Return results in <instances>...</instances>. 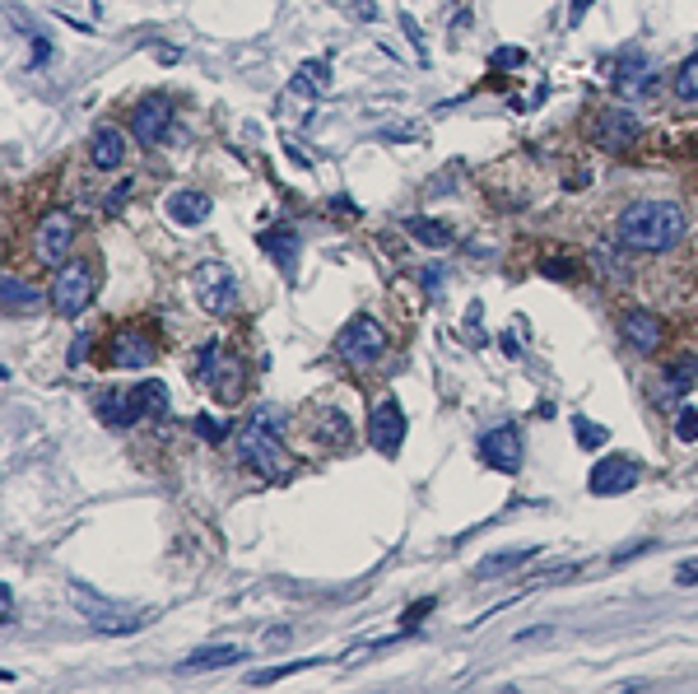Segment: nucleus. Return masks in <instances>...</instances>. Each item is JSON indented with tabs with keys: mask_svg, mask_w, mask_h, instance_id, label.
<instances>
[{
	"mask_svg": "<svg viewBox=\"0 0 698 694\" xmlns=\"http://www.w3.org/2000/svg\"><path fill=\"white\" fill-rule=\"evenodd\" d=\"M685 229L689 219L675 201H638L619 215V243L633 252H671Z\"/></svg>",
	"mask_w": 698,
	"mask_h": 694,
	"instance_id": "f257e3e1",
	"label": "nucleus"
},
{
	"mask_svg": "<svg viewBox=\"0 0 698 694\" xmlns=\"http://www.w3.org/2000/svg\"><path fill=\"white\" fill-rule=\"evenodd\" d=\"M238 466H247V471H256V476H266V480H280L294 471V457L280 443V415L270 406L256 410L252 424L238 434Z\"/></svg>",
	"mask_w": 698,
	"mask_h": 694,
	"instance_id": "f03ea898",
	"label": "nucleus"
},
{
	"mask_svg": "<svg viewBox=\"0 0 698 694\" xmlns=\"http://www.w3.org/2000/svg\"><path fill=\"white\" fill-rule=\"evenodd\" d=\"M94 289H98V275L89 261H66L61 271H56L52 289H47V299L61 317H80L89 303H94Z\"/></svg>",
	"mask_w": 698,
	"mask_h": 694,
	"instance_id": "7ed1b4c3",
	"label": "nucleus"
},
{
	"mask_svg": "<svg viewBox=\"0 0 698 694\" xmlns=\"http://www.w3.org/2000/svg\"><path fill=\"white\" fill-rule=\"evenodd\" d=\"M191 294L201 303L205 313H233L238 308V275L224 266V261H201L196 271H191Z\"/></svg>",
	"mask_w": 698,
	"mask_h": 694,
	"instance_id": "20e7f679",
	"label": "nucleus"
},
{
	"mask_svg": "<svg viewBox=\"0 0 698 694\" xmlns=\"http://www.w3.org/2000/svg\"><path fill=\"white\" fill-rule=\"evenodd\" d=\"M201 378L224 406L242 401V354H233L224 341L201 345Z\"/></svg>",
	"mask_w": 698,
	"mask_h": 694,
	"instance_id": "39448f33",
	"label": "nucleus"
},
{
	"mask_svg": "<svg viewBox=\"0 0 698 694\" xmlns=\"http://www.w3.org/2000/svg\"><path fill=\"white\" fill-rule=\"evenodd\" d=\"M387 354V327L377 322V317L359 313L354 322H345V331L336 336V359H345V364H377Z\"/></svg>",
	"mask_w": 698,
	"mask_h": 694,
	"instance_id": "423d86ee",
	"label": "nucleus"
},
{
	"mask_svg": "<svg viewBox=\"0 0 698 694\" xmlns=\"http://www.w3.org/2000/svg\"><path fill=\"white\" fill-rule=\"evenodd\" d=\"M480 457L484 466H494V471H503V476H517L522 471V429L517 424H498V429H489V434L480 438Z\"/></svg>",
	"mask_w": 698,
	"mask_h": 694,
	"instance_id": "0eeeda50",
	"label": "nucleus"
},
{
	"mask_svg": "<svg viewBox=\"0 0 698 694\" xmlns=\"http://www.w3.org/2000/svg\"><path fill=\"white\" fill-rule=\"evenodd\" d=\"M638 136H643V122H638L629 108H605L601 117L591 122V140H596L601 150H610V154H624Z\"/></svg>",
	"mask_w": 698,
	"mask_h": 694,
	"instance_id": "6e6552de",
	"label": "nucleus"
},
{
	"mask_svg": "<svg viewBox=\"0 0 698 694\" xmlns=\"http://www.w3.org/2000/svg\"><path fill=\"white\" fill-rule=\"evenodd\" d=\"M368 443H373L382 457H396L405 443V410L401 401H377L373 406V420H368Z\"/></svg>",
	"mask_w": 698,
	"mask_h": 694,
	"instance_id": "1a4fd4ad",
	"label": "nucleus"
},
{
	"mask_svg": "<svg viewBox=\"0 0 698 694\" xmlns=\"http://www.w3.org/2000/svg\"><path fill=\"white\" fill-rule=\"evenodd\" d=\"M70 243H75V219H70L66 210H52V215L38 224V233H33V252H38V261H47V266H56V261L66 257Z\"/></svg>",
	"mask_w": 698,
	"mask_h": 694,
	"instance_id": "9d476101",
	"label": "nucleus"
},
{
	"mask_svg": "<svg viewBox=\"0 0 698 694\" xmlns=\"http://www.w3.org/2000/svg\"><path fill=\"white\" fill-rule=\"evenodd\" d=\"M70 601L80 606V615H89V625H94V629H108V634H126V629H140V625H145V620H135V615H126V611H121V606H112V601H103V597H98V592H94V597H89L84 587H70Z\"/></svg>",
	"mask_w": 698,
	"mask_h": 694,
	"instance_id": "9b49d317",
	"label": "nucleus"
},
{
	"mask_svg": "<svg viewBox=\"0 0 698 694\" xmlns=\"http://www.w3.org/2000/svg\"><path fill=\"white\" fill-rule=\"evenodd\" d=\"M638 476H643V466L633 462V457H605V462L591 466V494H601V499L629 494L638 485Z\"/></svg>",
	"mask_w": 698,
	"mask_h": 694,
	"instance_id": "f8f14e48",
	"label": "nucleus"
},
{
	"mask_svg": "<svg viewBox=\"0 0 698 694\" xmlns=\"http://www.w3.org/2000/svg\"><path fill=\"white\" fill-rule=\"evenodd\" d=\"M108 364L112 368H145L154 364V341L140 327H121L108 341Z\"/></svg>",
	"mask_w": 698,
	"mask_h": 694,
	"instance_id": "ddd939ff",
	"label": "nucleus"
},
{
	"mask_svg": "<svg viewBox=\"0 0 698 694\" xmlns=\"http://www.w3.org/2000/svg\"><path fill=\"white\" fill-rule=\"evenodd\" d=\"M145 396H140V387H131V392H103L98 396V420L112 424V429H131L135 420H145Z\"/></svg>",
	"mask_w": 698,
	"mask_h": 694,
	"instance_id": "4468645a",
	"label": "nucleus"
},
{
	"mask_svg": "<svg viewBox=\"0 0 698 694\" xmlns=\"http://www.w3.org/2000/svg\"><path fill=\"white\" fill-rule=\"evenodd\" d=\"M168 126H173V103H168V98H145V103L131 112V131L140 145H159V140L168 136Z\"/></svg>",
	"mask_w": 698,
	"mask_h": 694,
	"instance_id": "2eb2a0df",
	"label": "nucleus"
},
{
	"mask_svg": "<svg viewBox=\"0 0 698 694\" xmlns=\"http://www.w3.org/2000/svg\"><path fill=\"white\" fill-rule=\"evenodd\" d=\"M657 89V61H643V56H629L619 61L615 70V94L619 98H643Z\"/></svg>",
	"mask_w": 698,
	"mask_h": 694,
	"instance_id": "dca6fc26",
	"label": "nucleus"
},
{
	"mask_svg": "<svg viewBox=\"0 0 698 694\" xmlns=\"http://www.w3.org/2000/svg\"><path fill=\"white\" fill-rule=\"evenodd\" d=\"M619 331H624V341H629L638 354H652L661 345V317L647 313V308H633V313H624Z\"/></svg>",
	"mask_w": 698,
	"mask_h": 694,
	"instance_id": "f3484780",
	"label": "nucleus"
},
{
	"mask_svg": "<svg viewBox=\"0 0 698 694\" xmlns=\"http://www.w3.org/2000/svg\"><path fill=\"white\" fill-rule=\"evenodd\" d=\"M326 84H331V61H326V56H312V61H303V66L294 70V80H289V98L312 103V98L326 94Z\"/></svg>",
	"mask_w": 698,
	"mask_h": 694,
	"instance_id": "a211bd4d",
	"label": "nucleus"
},
{
	"mask_svg": "<svg viewBox=\"0 0 698 694\" xmlns=\"http://www.w3.org/2000/svg\"><path fill=\"white\" fill-rule=\"evenodd\" d=\"M163 210H168V219H173V224H182V229H196V224H205V219H210V196H205V191H173V196L163 201Z\"/></svg>",
	"mask_w": 698,
	"mask_h": 694,
	"instance_id": "6ab92c4d",
	"label": "nucleus"
},
{
	"mask_svg": "<svg viewBox=\"0 0 698 694\" xmlns=\"http://www.w3.org/2000/svg\"><path fill=\"white\" fill-rule=\"evenodd\" d=\"M689 387H698V350L680 354L666 373H661V396L657 401H675V396H689Z\"/></svg>",
	"mask_w": 698,
	"mask_h": 694,
	"instance_id": "aec40b11",
	"label": "nucleus"
},
{
	"mask_svg": "<svg viewBox=\"0 0 698 694\" xmlns=\"http://www.w3.org/2000/svg\"><path fill=\"white\" fill-rule=\"evenodd\" d=\"M89 159H94V168L112 173V168L126 159V136H121L117 126H103V131L94 136V145H89Z\"/></svg>",
	"mask_w": 698,
	"mask_h": 694,
	"instance_id": "412c9836",
	"label": "nucleus"
},
{
	"mask_svg": "<svg viewBox=\"0 0 698 694\" xmlns=\"http://www.w3.org/2000/svg\"><path fill=\"white\" fill-rule=\"evenodd\" d=\"M261 247L270 252V261H280L284 275H294V261H298V233L294 229H270L261 238Z\"/></svg>",
	"mask_w": 698,
	"mask_h": 694,
	"instance_id": "4be33fe9",
	"label": "nucleus"
},
{
	"mask_svg": "<svg viewBox=\"0 0 698 694\" xmlns=\"http://www.w3.org/2000/svg\"><path fill=\"white\" fill-rule=\"evenodd\" d=\"M238 657H247L242 648H233V643H219V648H201V653H191L187 662H182V671H215V667H233Z\"/></svg>",
	"mask_w": 698,
	"mask_h": 694,
	"instance_id": "5701e85b",
	"label": "nucleus"
},
{
	"mask_svg": "<svg viewBox=\"0 0 698 694\" xmlns=\"http://www.w3.org/2000/svg\"><path fill=\"white\" fill-rule=\"evenodd\" d=\"M536 550H540V545H522V550H503V555H489L480 569H475V578H498V573H512L517 564H526V559L536 555Z\"/></svg>",
	"mask_w": 698,
	"mask_h": 694,
	"instance_id": "b1692460",
	"label": "nucleus"
},
{
	"mask_svg": "<svg viewBox=\"0 0 698 694\" xmlns=\"http://www.w3.org/2000/svg\"><path fill=\"white\" fill-rule=\"evenodd\" d=\"M38 289L28 285V280H19V275H5V313H14V308H24V313H33L38 308Z\"/></svg>",
	"mask_w": 698,
	"mask_h": 694,
	"instance_id": "393cba45",
	"label": "nucleus"
},
{
	"mask_svg": "<svg viewBox=\"0 0 698 694\" xmlns=\"http://www.w3.org/2000/svg\"><path fill=\"white\" fill-rule=\"evenodd\" d=\"M405 229L415 233L424 247H447V243H452V229L438 224V219H405Z\"/></svg>",
	"mask_w": 698,
	"mask_h": 694,
	"instance_id": "a878e982",
	"label": "nucleus"
},
{
	"mask_svg": "<svg viewBox=\"0 0 698 694\" xmlns=\"http://www.w3.org/2000/svg\"><path fill=\"white\" fill-rule=\"evenodd\" d=\"M675 94L685 98V103H698V52L675 70Z\"/></svg>",
	"mask_w": 698,
	"mask_h": 694,
	"instance_id": "bb28decb",
	"label": "nucleus"
},
{
	"mask_svg": "<svg viewBox=\"0 0 698 694\" xmlns=\"http://www.w3.org/2000/svg\"><path fill=\"white\" fill-rule=\"evenodd\" d=\"M140 396L149 415H168V382H140Z\"/></svg>",
	"mask_w": 698,
	"mask_h": 694,
	"instance_id": "cd10ccee",
	"label": "nucleus"
},
{
	"mask_svg": "<svg viewBox=\"0 0 698 694\" xmlns=\"http://www.w3.org/2000/svg\"><path fill=\"white\" fill-rule=\"evenodd\" d=\"M573 438H578L582 448H601L605 429H601V424H591V420H573Z\"/></svg>",
	"mask_w": 698,
	"mask_h": 694,
	"instance_id": "c85d7f7f",
	"label": "nucleus"
},
{
	"mask_svg": "<svg viewBox=\"0 0 698 694\" xmlns=\"http://www.w3.org/2000/svg\"><path fill=\"white\" fill-rule=\"evenodd\" d=\"M675 434L685 438V443H698V410H694V406L680 410V420H675Z\"/></svg>",
	"mask_w": 698,
	"mask_h": 694,
	"instance_id": "c756f323",
	"label": "nucleus"
},
{
	"mask_svg": "<svg viewBox=\"0 0 698 694\" xmlns=\"http://www.w3.org/2000/svg\"><path fill=\"white\" fill-rule=\"evenodd\" d=\"M196 434H201V438H210V443H219V438L229 434V429H224V424H219V420H210V415H201V420H196Z\"/></svg>",
	"mask_w": 698,
	"mask_h": 694,
	"instance_id": "7c9ffc66",
	"label": "nucleus"
},
{
	"mask_svg": "<svg viewBox=\"0 0 698 694\" xmlns=\"http://www.w3.org/2000/svg\"><path fill=\"white\" fill-rule=\"evenodd\" d=\"M522 47H498V52H494V66H508V70H517V66H522Z\"/></svg>",
	"mask_w": 698,
	"mask_h": 694,
	"instance_id": "2f4dec72",
	"label": "nucleus"
},
{
	"mask_svg": "<svg viewBox=\"0 0 698 694\" xmlns=\"http://www.w3.org/2000/svg\"><path fill=\"white\" fill-rule=\"evenodd\" d=\"M675 583H680V587H698V559H685V564L675 569Z\"/></svg>",
	"mask_w": 698,
	"mask_h": 694,
	"instance_id": "473e14b6",
	"label": "nucleus"
},
{
	"mask_svg": "<svg viewBox=\"0 0 698 694\" xmlns=\"http://www.w3.org/2000/svg\"><path fill=\"white\" fill-rule=\"evenodd\" d=\"M0 615H5V629L14 625V592H10V583L0 587Z\"/></svg>",
	"mask_w": 698,
	"mask_h": 694,
	"instance_id": "72a5a7b5",
	"label": "nucleus"
},
{
	"mask_svg": "<svg viewBox=\"0 0 698 694\" xmlns=\"http://www.w3.org/2000/svg\"><path fill=\"white\" fill-rule=\"evenodd\" d=\"M131 182H121V187L117 191H112V196H108V210H112V215H117V210H121V201H126V196H131Z\"/></svg>",
	"mask_w": 698,
	"mask_h": 694,
	"instance_id": "f704fd0d",
	"label": "nucleus"
},
{
	"mask_svg": "<svg viewBox=\"0 0 698 694\" xmlns=\"http://www.w3.org/2000/svg\"><path fill=\"white\" fill-rule=\"evenodd\" d=\"M587 10H591V0H573V5H568V19L578 24V19H582V14H587Z\"/></svg>",
	"mask_w": 698,
	"mask_h": 694,
	"instance_id": "c9c22d12",
	"label": "nucleus"
},
{
	"mask_svg": "<svg viewBox=\"0 0 698 694\" xmlns=\"http://www.w3.org/2000/svg\"><path fill=\"white\" fill-rule=\"evenodd\" d=\"M84 350H89V336H80V341H75V350H70V364H84Z\"/></svg>",
	"mask_w": 698,
	"mask_h": 694,
	"instance_id": "e433bc0d",
	"label": "nucleus"
}]
</instances>
